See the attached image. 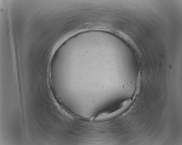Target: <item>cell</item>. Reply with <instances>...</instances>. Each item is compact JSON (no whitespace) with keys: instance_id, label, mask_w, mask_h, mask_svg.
Instances as JSON below:
<instances>
[{"instance_id":"obj_1","label":"cell","mask_w":182,"mask_h":145,"mask_svg":"<svg viewBox=\"0 0 182 145\" xmlns=\"http://www.w3.org/2000/svg\"><path fill=\"white\" fill-rule=\"evenodd\" d=\"M128 104H127L120 109L112 112L107 114L99 115L95 118L94 120L97 121H102L113 118L123 111L127 108L129 105Z\"/></svg>"}]
</instances>
